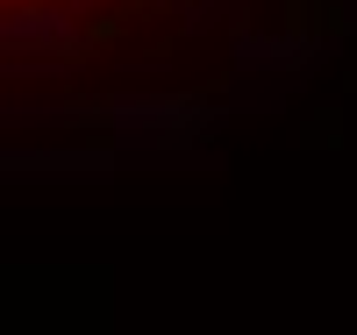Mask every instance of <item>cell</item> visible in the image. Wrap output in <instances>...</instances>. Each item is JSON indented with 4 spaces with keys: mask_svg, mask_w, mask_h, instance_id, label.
I'll return each instance as SVG.
<instances>
[{
    "mask_svg": "<svg viewBox=\"0 0 357 335\" xmlns=\"http://www.w3.org/2000/svg\"><path fill=\"white\" fill-rule=\"evenodd\" d=\"M236 0H0L8 72L29 86L107 93L215 50Z\"/></svg>",
    "mask_w": 357,
    "mask_h": 335,
    "instance_id": "1",
    "label": "cell"
}]
</instances>
